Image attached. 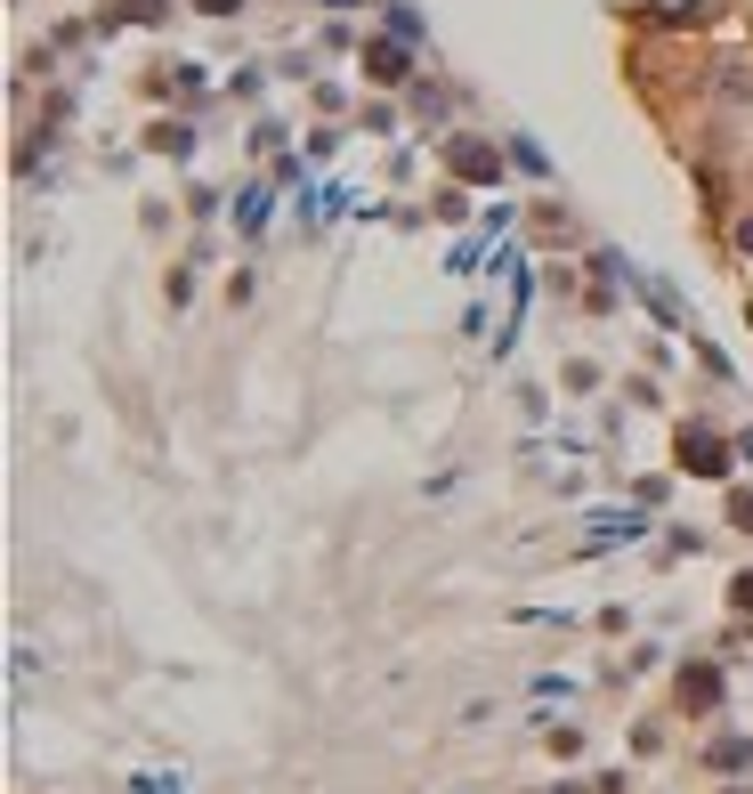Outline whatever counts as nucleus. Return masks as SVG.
Segmentation results:
<instances>
[{
    "label": "nucleus",
    "instance_id": "obj_7",
    "mask_svg": "<svg viewBox=\"0 0 753 794\" xmlns=\"http://www.w3.org/2000/svg\"><path fill=\"white\" fill-rule=\"evenodd\" d=\"M729 528H745V535H753V495H729Z\"/></svg>",
    "mask_w": 753,
    "mask_h": 794
},
{
    "label": "nucleus",
    "instance_id": "obj_6",
    "mask_svg": "<svg viewBox=\"0 0 753 794\" xmlns=\"http://www.w3.org/2000/svg\"><path fill=\"white\" fill-rule=\"evenodd\" d=\"M729 609H738V616H753V568H745L738 583H729Z\"/></svg>",
    "mask_w": 753,
    "mask_h": 794
},
{
    "label": "nucleus",
    "instance_id": "obj_9",
    "mask_svg": "<svg viewBox=\"0 0 753 794\" xmlns=\"http://www.w3.org/2000/svg\"><path fill=\"white\" fill-rule=\"evenodd\" d=\"M729 794H745V786H729Z\"/></svg>",
    "mask_w": 753,
    "mask_h": 794
},
{
    "label": "nucleus",
    "instance_id": "obj_2",
    "mask_svg": "<svg viewBox=\"0 0 753 794\" xmlns=\"http://www.w3.org/2000/svg\"><path fill=\"white\" fill-rule=\"evenodd\" d=\"M681 470H697V478H721L729 470V446L714 430H681Z\"/></svg>",
    "mask_w": 753,
    "mask_h": 794
},
{
    "label": "nucleus",
    "instance_id": "obj_8",
    "mask_svg": "<svg viewBox=\"0 0 753 794\" xmlns=\"http://www.w3.org/2000/svg\"><path fill=\"white\" fill-rule=\"evenodd\" d=\"M195 9H203V16H236L243 0H195Z\"/></svg>",
    "mask_w": 753,
    "mask_h": 794
},
{
    "label": "nucleus",
    "instance_id": "obj_3",
    "mask_svg": "<svg viewBox=\"0 0 753 794\" xmlns=\"http://www.w3.org/2000/svg\"><path fill=\"white\" fill-rule=\"evenodd\" d=\"M446 162H454V179H494V171H502L487 138H454V146H446Z\"/></svg>",
    "mask_w": 753,
    "mask_h": 794
},
{
    "label": "nucleus",
    "instance_id": "obj_5",
    "mask_svg": "<svg viewBox=\"0 0 753 794\" xmlns=\"http://www.w3.org/2000/svg\"><path fill=\"white\" fill-rule=\"evenodd\" d=\"M705 762H714V770H753V738H714V746H705Z\"/></svg>",
    "mask_w": 753,
    "mask_h": 794
},
{
    "label": "nucleus",
    "instance_id": "obj_1",
    "mask_svg": "<svg viewBox=\"0 0 753 794\" xmlns=\"http://www.w3.org/2000/svg\"><path fill=\"white\" fill-rule=\"evenodd\" d=\"M721 689H729V681H721V665H705V657L673 673V697H681V714H721Z\"/></svg>",
    "mask_w": 753,
    "mask_h": 794
},
{
    "label": "nucleus",
    "instance_id": "obj_4",
    "mask_svg": "<svg viewBox=\"0 0 753 794\" xmlns=\"http://www.w3.org/2000/svg\"><path fill=\"white\" fill-rule=\"evenodd\" d=\"M365 73L373 81H406L413 66H406V41H365Z\"/></svg>",
    "mask_w": 753,
    "mask_h": 794
}]
</instances>
